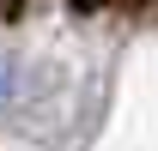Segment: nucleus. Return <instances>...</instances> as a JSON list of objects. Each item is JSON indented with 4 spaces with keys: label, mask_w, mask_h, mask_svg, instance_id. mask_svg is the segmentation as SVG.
Returning a JSON list of instances; mask_svg holds the SVG:
<instances>
[{
    "label": "nucleus",
    "mask_w": 158,
    "mask_h": 151,
    "mask_svg": "<svg viewBox=\"0 0 158 151\" xmlns=\"http://www.w3.org/2000/svg\"><path fill=\"white\" fill-rule=\"evenodd\" d=\"M19 91H24V79H19V55H12V48H0V115L19 103Z\"/></svg>",
    "instance_id": "1"
}]
</instances>
